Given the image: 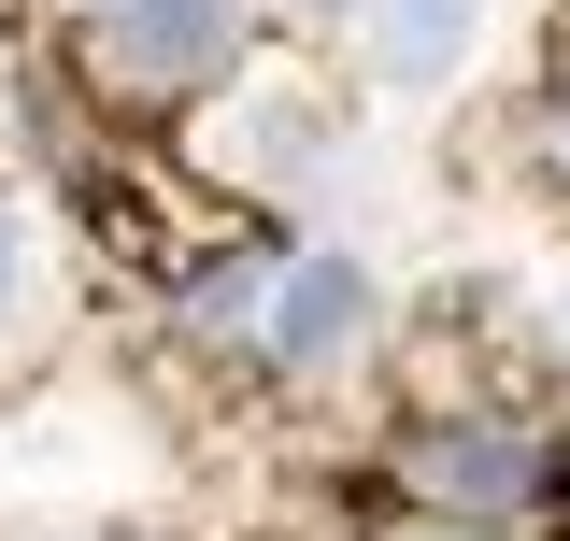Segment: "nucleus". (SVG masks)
Segmentation results:
<instances>
[{
	"label": "nucleus",
	"mask_w": 570,
	"mask_h": 541,
	"mask_svg": "<svg viewBox=\"0 0 570 541\" xmlns=\"http://www.w3.org/2000/svg\"><path fill=\"white\" fill-rule=\"evenodd\" d=\"M243 43V0H115L100 14V71L115 86H186Z\"/></svg>",
	"instance_id": "1"
},
{
	"label": "nucleus",
	"mask_w": 570,
	"mask_h": 541,
	"mask_svg": "<svg viewBox=\"0 0 570 541\" xmlns=\"http://www.w3.org/2000/svg\"><path fill=\"white\" fill-rule=\"evenodd\" d=\"M200 157L214 171H257V186H299V171L328 157V115H314L299 86H257V100H228V115L200 129Z\"/></svg>",
	"instance_id": "2"
},
{
	"label": "nucleus",
	"mask_w": 570,
	"mask_h": 541,
	"mask_svg": "<svg viewBox=\"0 0 570 541\" xmlns=\"http://www.w3.org/2000/svg\"><path fill=\"white\" fill-rule=\"evenodd\" d=\"M356 328H371V270H356V257L272 270V314H257V342H272V356H343Z\"/></svg>",
	"instance_id": "3"
},
{
	"label": "nucleus",
	"mask_w": 570,
	"mask_h": 541,
	"mask_svg": "<svg viewBox=\"0 0 570 541\" xmlns=\"http://www.w3.org/2000/svg\"><path fill=\"white\" fill-rule=\"evenodd\" d=\"M471 29H485V0H371V58L400 71V86H442V71L471 58Z\"/></svg>",
	"instance_id": "4"
},
{
	"label": "nucleus",
	"mask_w": 570,
	"mask_h": 541,
	"mask_svg": "<svg viewBox=\"0 0 570 541\" xmlns=\"http://www.w3.org/2000/svg\"><path fill=\"white\" fill-rule=\"evenodd\" d=\"M414 471L442 484V499H513V484H528V456H513V442H428Z\"/></svg>",
	"instance_id": "5"
},
{
	"label": "nucleus",
	"mask_w": 570,
	"mask_h": 541,
	"mask_svg": "<svg viewBox=\"0 0 570 541\" xmlns=\"http://www.w3.org/2000/svg\"><path fill=\"white\" fill-rule=\"evenodd\" d=\"M257 314H272L257 270H214V285H200V328H257Z\"/></svg>",
	"instance_id": "6"
},
{
	"label": "nucleus",
	"mask_w": 570,
	"mask_h": 541,
	"mask_svg": "<svg viewBox=\"0 0 570 541\" xmlns=\"http://www.w3.org/2000/svg\"><path fill=\"white\" fill-rule=\"evenodd\" d=\"M14 285H29V228L0 214V314H14Z\"/></svg>",
	"instance_id": "7"
},
{
	"label": "nucleus",
	"mask_w": 570,
	"mask_h": 541,
	"mask_svg": "<svg viewBox=\"0 0 570 541\" xmlns=\"http://www.w3.org/2000/svg\"><path fill=\"white\" fill-rule=\"evenodd\" d=\"M557 314H570V285H557Z\"/></svg>",
	"instance_id": "8"
},
{
	"label": "nucleus",
	"mask_w": 570,
	"mask_h": 541,
	"mask_svg": "<svg viewBox=\"0 0 570 541\" xmlns=\"http://www.w3.org/2000/svg\"><path fill=\"white\" fill-rule=\"evenodd\" d=\"M100 14H115V0H100Z\"/></svg>",
	"instance_id": "9"
}]
</instances>
